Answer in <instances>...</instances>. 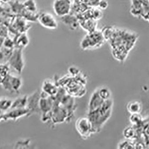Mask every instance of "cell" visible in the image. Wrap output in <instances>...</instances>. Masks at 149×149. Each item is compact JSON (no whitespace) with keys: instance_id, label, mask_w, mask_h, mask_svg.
<instances>
[{"instance_id":"1","label":"cell","mask_w":149,"mask_h":149,"mask_svg":"<svg viewBox=\"0 0 149 149\" xmlns=\"http://www.w3.org/2000/svg\"><path fill=\"white\" fill-rule=\"evenodd\" d=\"M101 30L111 48L113 57L120 61L125 60L139 39L135 32L115 26H104Z\"/></svg>"},{"instance_id":"2","label":"cell","mask_w":149,"mask_h":149,"mask_svg":"<svg viewBox=\"0 0 149 149\" xmlns=\"http://www.w3.org/2000/svg\"><path fill=\"white\" fill-rule=\"evenodd\" d=\"M112 101L111 99L105 101L97 109L88 112L87 117L92 123L95 133H98L111 116Z\"/></svg>"},{"instance_id":"3","label":"cell","mask_w":149,"mask_h":149,"mask_svg":"<svg viewBox=\"0 0 149 149\" xmlns=\"http://www.w3.org/2000/svg\"><path fill=\"white\" fill-rule=\"evenodd\" d=\"M105 42L102 32L97 29L87 33L80 41V47L84 50H92L99 48Z\"/></svg>"},{"instance_id":"4","label":"cell","mask_w":149,"mask_h":149,"mask_svg":"<svg viewBox=\"0 0 149 149\" xmlns=\"http://www.w3.org/2000/svg\"><path fill=\"white\" fill-rule=\"evenodd\" d=\"M130 13L132 16L149 23V0H131Z\"/></svg>"},{"instance_id":"5","label":"cell","mask_w":149,"mask_h":149,"mask_svg":"<svg viewBox=\"0 0 149 149\" xmlns=\"http://www.w3.org/2000/svg\"><path fill=\"white\" fill-rule=\"evenodd\" d=\"M76 129L79 135L84 139L88 138L91 135L95 134L92 123L88 117H83L76 121Z\"/></svg>"},{"instance_id":"6","label":"cell","mask_w":149,"mask_h":149,"mask_svg":"<svg viewBox=\"0 0 149 149\" xmlns=\"http://www.w3.org/2000/svg\"><path fill=\"white\" fill-rule=\"evenodd\" d=\"M72 7V0H54L53 3L54 11L60 18L71 13Z\"/></svg>"},{"instance_id":"7","label":"cell","mask_w":149,"mask_h":149,"mask_svg":"<svg viewBox=\"0 0 149 149\" xmlns=\"http://www.w3.org/2000/svg\"><path fill=\"white\" fill-rule=\"evenodd\" d=\"M37 21L44 27L54 30L57 28L58 23L55 16L50 13L43 12L38 14Z\"/></svg>"},{"instance_id":"8","label":"cell","mask_w":149,"mask_h":149,"mask_svg":"<svg viewBox=\"0 0 149 149\" xmlns=\"http://www.w3.org/2000/svg\"><path fill=\"white\" fill-rule=\"evenodd\" d=\"M79 22V26L87 33L97 29V21L88 17L79 15H77Z\"/></svg>"},{"instance_id":"9","label":"cell","mask_w":149,"mask_h":149,"mask_svg":"<svg viewBox=\"0 0 149 149\" xmlns=\"http://www.w3.org/2000/svg\"><path fill=\"white\" fill-rule=\"evenodd\" d=\"M60 18L62 22L71 31H76L80 27L77 17L73 13H70Z\"/></svg>"},{"instance_id":"10","label":"cell","mask_w":149,"mask_h":149,"mask_svg":"<svg viewBox=\"0 0 149 149\" xmlns=\"http://www.w3.org/2000/svg\"><path fill=\"white\" fill-rule=\"evenodd\" d=\"M106 101L101 98L98 93V90L95 91L92 94L88 103V111L91 112L100 107Z\"/></svg>"},{"instance_id":"11","label":"cell","mask_w":149,"mask_h":149,"mask_svg":"<svg viewBox=\"0 0 149 149\" xmlns=\"http://www.w3.org/2000/svg\"><path fill=\"white\" fill-rule=\"evenodd\" d=\"M42 89L44 91V92L51 96H55L57 93L58 90L54 83L50 81H46L44 82Z\"/></svg>"},{"instance_id":"12","label":"cell","mask_w":149,"mask_h":149,"mask_svg":"<svg viewBox=\"0 0 149 149\" xmlns=\"http://www.w3.org/2000/svg\"><path fill=\"white\" fill-rule=\"evenodd\" d=\"M29 39L26 32L22 33L21 34L17 37V44L20 48L26 47L29 44Z\"/></svg>"},{"instance_id":"13","label":"cell","mask_w":149,"mask_h":149,"mask_svg":"<svg viewBox=\"0 0 149 149\" xmlns=\"http://www.w3.org/2000/svg\"><path fill=\"white\" fill-rule=\"evenodd\" d=\"M25 10L31 13L38 14L37 7L35 0H26L24 3Z\"/></svg>"},{"instance_id":"14","label":"cell","mask_w":149,"mask_h":149,"mask_svg":"<svg viewBox=\"0 0 149 149\" xmlns=\"http://www.w3.org/2000/svg\"><path fill=\"white\" fill-rule=\"evenodd\" d=\"M127 108L128 111L131 113L139 114L141 111L142 106L139 102H131L128 104Z\"/></svg>"},{"instance_id":"15","label":"cell","mask_w":149,"mask_h":149,"mask_svg":"<svg viewBox=\"0 0 149 149\" xmlns=\"http://www.w3.org/2000/svg\"><path fill=\"white\" fill-rule=\"evenodd\" d=\"M89 12L91 18L96 21L100 20L103 16L102 11L98 7H91L89 9Z\"/></svg>"},{"instance_id":"16","label":"cell","mask_w":149,"mask_h":149,"mask_svg":"<svg viewBox=\"0 0 149 149\" xmlns=\"http://www.w3.org/2000/svg\"><path fill=\"white\" fill-rule=\"evenodd\" d=\"M98 93L101 98L104 101L110 99L111 93L109 90L106 87H102L98 90Z\"/></svg>"},{"instance_id":"17","label":"cell","mask_w":149,"mask_h":149,"mask_svg":"<svg viewBox=\"0 0 149 149\" xmlns=\"http://www.w3.org/2000/svg\"><path fill=\"white\" fill-rule=\"evenodd\" d=\"M108 6H109V3L107 0H100L97 7L101 10H104L107 9Z\"/></svg>"},{"instance_id":"18","label":"cell","mask_w":149,"mask_h":149,"mask_svg":"<svg viewBox=\"0 0 149 149\" xmlns=\"http://www.w3.org/2000/svg\"><path fill=\"white\" fill-rule=\"evenodd\" d=\"M118 147L120 149H132L133 147L132 146V144H130L127 141H124L119 144Z\"/></svg>"}]
</instances>
